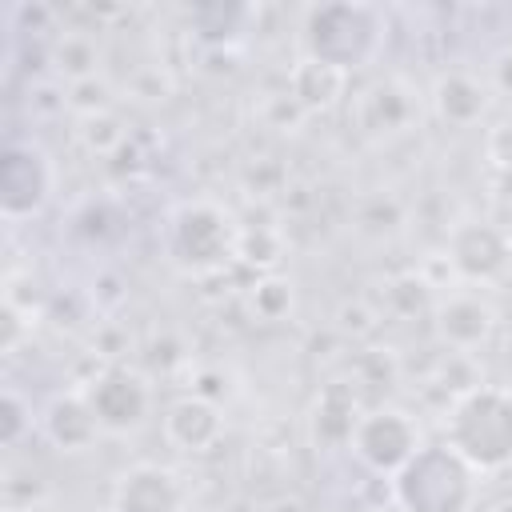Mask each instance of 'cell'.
<instances>
[{"label": "cell", "instance_id": "3", "mask_svg": "<svg viewBox=\"0 0 512 512\" xmlns=\"http://www.w3.org/2000/svg\"><path fill=\"white\" fill-rule=\"evenodd\" d=\"M240 224L236 216L216 200H184L164 220V252L168 264L184 276H212L224 272L236 260Z\"/></svg>", "mask_w": 512, "mask_h": 512}, {"label": "cell", "instance_id": "31", "mask_svg": "<svg viewBox=\"0 0 512 512\" xmlns=\"http://www.w3.org/2000/svg\"><path fill=\"white\" fill-rule=\"evenodd\" d=\"M492 192H496L504 204H512V168H508V172H492Z\"/></svg>", "mask_w": 512, "mask_h": 512}, {"label": "cell", "instance_id": "2", "mask_svg": "<svg viewBox=\"0 0 512 512\" xmlns=\"http://www.w3.org/2000/svg\"><path fill=\"white\" fill-rule=\"evenodd\" d=\"M480 472H472L444 440L424 444L392 480L388 496L400 512H476Z\"/></svg>", "mask_w": 512, "mask_h": 512}, {"label": "cell", "instance_id": "32", "mask_svg": "<svg viewBox=\"0 0 512 512\" xmlns=\"http://www.w3.org/2000/svg\"><path fill=\"white\" fill-rule=\"evenodd\" d=\"M484 512H512V496H500V500H492Z\"/></svg>", "mask_w": 512, "mask_h": 512}, {"label": "cell", "instance_id": "27", "mask_svg": "<svg viewBox=\"0 0 512 512\" xmlns=\"http://www.w3.org/2000/svg\"><path fill=\"white\" fill-rule=\"evenodd\" d=\"M36 316L40 312L20 308L16 300H4V356H12L20 348V340H24V332L36 328Z\"/></svg>", "mask_w": 512, "mask_h": 512}, {"label": "cell", "instance_id": "17", "mask_svg": "<svg viewBox=\"0 0 512 512\" xmlns=\"http://www.w3.org/2000/svg\"><path fill=\"white\" fill-rule=\"evenodd\" d=\"M48 64L64 84L100 76V44H96V36L88 28H64L48 44Z\"/></svg>", "mask_w": 512, "mask_h": 512}, {"label": "cell", "instance_id": "18", "mask_svg": "<svg viewBox=\"0 0 512 512\" xmlns=\"http://www.w3.org/2000/svg\"><path fill=\"white\" fill-rule=\"evenodd\" d=\"M284 260V232L276 224H240V240H236V264L264 272H276V264Z\"/></svg>", "mask_w": 512, "mask_h": 512}, {"label": "cell", "instance_id": "12", "mask_svg": "<svg viewBox=\"0 0 512 512\" xmlns=\"http://www.w3.org/2000/svg\"><path fill=\"white\" fill-rule=\"evenodd\" d=\"M364 416V404H360V388L356 380H324L320 392L312 396L308 404V440L316 452H340L352 444V432Z\"/></svg>", "mask_w": 512, "mask_h": 512}, {"label": "cell", "instance_id": "30", "mask_svg": "<svg viewBox=\"0 0 512 512\" xmlns=\"http://www.w3.org/2000/svg\"><path fill=\"white\" fill-rule=\"evenodd\" d=\"M260 512H308V504L300 500V496H276V500H268V504H260Z\"/></svg>", "mask_w": 512, "mask_h": 512}, {"label": "cell", "instance_id": "26", "mask_svg": "<svg viewBox=\"0 0 512 512\" xmlns=\"http://www.w3.org/2000/svg\"><path fill=\"white\" fill-rule=\"evenodd\" d=\"M484 160L492 164V172H508L512 168V116L496 120L484 136Z\"/></svg>", "mask_w": 512, "mask_h": 512}, {"label": "cell", "instance_id": "10", "mask_svg": "<svg viewBox=\"0 0 512 512\" xmlns=\"http://www.w3.org/2000/svg\"><path fill=\"white\" fill-rule=\"evenodd\" d=\"M352 120L364 136H400L412 132L420 120V92L408 76L388 72L372 80L368 88L356 92L352 100Z\"/></svg>", "mask_w": 512, "mask_h": 512}, {"label": "cell", "instance_id": "6", "mask_svg": "<svg viewBox=\"0 0 512 512\" xmlns=\"http://www.w3.org/2000/svg\"><path fill=\"white\" fill-rule=\"evenodd\" d=\"M80 388H84L100 428L112 436H128V432L144 428L156 408L152 380L128 364H100L88 380H80Z\"/></svg>", "mask_w": 512, "mask_h": 512}, {"label": "cell", "instance_id": "8", "mask_svg": "<svg viewBox=\"0 0 512 512\" xmlns=\"http://www.w3.org/2000/svg\"><path fill=\"white\" fill-rule=\"evenodd\" d=\"M444 256L460 284H496L512 268V236L492 220H460L444 236Z\"/></svg>", "mask_w": 512, "mask_h": 512}, {"label": "cell", "instance_id": "19", "mask_svg": "<svg viewBox=\"0 0 512 512\" xmlns=\"http://www.w3.org/2000/svg\"><path fill=\"white\" fill-rule=\"evenodd\" d=\"M248 308H252L256 320L280 324V320H288L292 308H296V284H292L288 276H280V272H264V276H256L252 288H248Z\"/></svg>", "mask_w": 512, "mask_h": 512}, {"label": "cell", "instance_id": "15", "mask_svg": "<svg viewBox=\"0 0 512 512\" xmlns=\"http://www.w3.org/2000/svg\"><path fill=\"white\" fill-rule=\"evenodd\" d=\"M492 84L480 76V72H472V68H448V72H440L436 76V84H432V112L444 120V124H452V128H472V124H480L484 116H488V108H492Z\"/></svg>", "mask_w": 512, "mask_h": 512}, {"label": "cell", "instance_id": "4", "mask_svg": "<svg viewBox=\"0 0 512 512\" xmlns=\"http://www.w3.org/2000/svg\"><path fill=\"white\" fill-rule=\"evenodd\" d=\"M384 28V12L372 4H316L304 12V56L352 76L380 56Z\"/></svg>", "mask_w": 512, "mask_h": 512}, {"label": "cell", "instance_id": "20", "mask_svg": "<svg viewBox=\"0 0 512 512\" xmlns=\"http://www.w3.org/2000/svg\"><path fill=\"white\" fill-rule=\"evenodd\" d=\"M404 204L392 196V192H372V196H364L360 204H356V228L364 232V236H396L400 228H404Z\"/></svg>", "mask_w": 512, "mask_h": 512}, {"label": "cell", "instance_id": "23", "mask_svg": "<svg viewBox=\"0 0 512 512\" xmlns=\"http://www.w3.org/2000/svg\"><path fill=\"white\" fill-rule=\"evenodd\" d=\"M64 104L76 120L84 116H100V112H112L116 104V88L104 80V76H88V80H76L64 88Z\"/></svg>", "mask_w": 512, "mask_h": 512}, {"label": "cell", "instance_id": "7", "mask_svg": "<svg viewBox=\"0 0 512 512\" xmlns=\"http://www.w3.org/2000/svg\"><path fill=\"white\" fill-rule=\"evenodd\" d=\"M56 192V164L40 144L16 140L0 160V216L8 224L32 220Z\"/></svg>", "mask_w": 512, "mask_h": 512}, {"label": "cell", "instance_id": "28", "mask_svg": "<svg viewBox=\"0 0 512 512\" xmlns=\"http://www.w3.org/2000/svg\"><path fill=\"white\" fill-rule=\"evenodd\" d=\"M124 280L116 276V272H96V280H92V292H88V300H92V308L96 312H116L120 304H124Z\"/></svg>", "mask_w": 512, "mask_h": 512}, {"label": "cell", "instance_id": "1", "mask_svg": "<svg viewBox=\"0 0 512 512\" xmlns=\"http://www.w3.org/2000/svg\"><path fill=\"white\" fill-rule=\"evenodd\" d=\"M444 444L480 476L512 468V388L476 384L448 400Z\"/></svg>", "mask_w": 512, "mask_h": 512}, {"label": "cell", "instance_id": "16", "mask_svg": "<svg viewBox=\"0 0 512 512\" xmlns=\"http://www.w3.org/2000/svg\"><path fill=\"white\" fill-rule=\"evenodd\" d=\"M284 88H288V96L312 116V112H328V108H336L340 100H344V92H348V72H340V68H332V64H324V60H312V56H296V64L288 68V76H284Z\"/></svg>", "mask_w": 512, "mask_h": 512}, {"label": "cell", "instance_id": "14", "mask_svg": "<svg viewBox=\"0 0 512 512\" xmlns=\"http://www.w3.org/2000/svg\"><path fill=\"white\" fill-rule=\"evenodd\" d=\"M40 432L64 456H80V452H88L104 436V428H100V420H96V412H92V404H88V396H84L80 384H72L68 392H56L44 404Z\"/></svg>", "mask_w": 512, "mask_h": 512}, {"label": "cell", "instance_id": "11", "mask_svg": "<svg viewBox=\"0 0 512 512\" xmlns=\"http://www.w3.org/2000/svg\"><path fill=\"white\" fill-rule=\"evenodd\" d=\"M432 328L448 352H476L496 332V308L472 284H456L432 304Z\"/></svg>", "mask_w": 512, "mask_h": 512}, {"label": "cell", "instance_id": "21", "mask_svg": "<svg viewBox=\"0 0 512 512\" xmlns=\"http://www.w3.org/2000/svg\"><path fill=\"white\" fill-rule=\"evenodd\" d=\"M76 140L92 156H116L128 144V128H124V120L116 112H100V116H84L76 124Z\"/></svg>", "mask_w": 512, "mask_h": 512}, {"label": "cell", "instance_id": "29", "mask_svg": "<svg viewBox=\"0 0 512 512\" xmlns=\"http://www.w3.org/2000/svg\"><path fill=\"white\" fill-rule=\"evenodd\" d=\"M492 92H504V96H512V48H504V52H496V60H492Z\"/></svg>", "mask_w": 512, "mask_h": 512}, {"label": "cell", "instance_id": "22", "mask_svg": "<svg viewBox=\"0 0 512 512\" xmlns=\"http://www.w3.org/2000/svg\"><path fill=\"white\" fill-rule=\"evenodd\" d=\"M432 304H436V296H432V288L424 284V276H420V272L396 276V280H388V288H384V308H388L392 316L432 312Z\"/></svg>", "mask_w": 512, "mask_h": 512}, {"label": "cell", "instance_id": "5", "mask_svg": "<svg viewBox=\"0 0 512 512\" xmlns=\"http://www.w3.org/2000/svg\"><path fill=\"white\" fill-rule=\"evenodd\" d=\"M420 448H424L420 420L408 408H396V404L364 408V416L352 432V444H348V452L380 480H392Z\"/></svg>", "mask_w": 512, "mask_h": 512}, {"label": "cell", "instance_id": "24", "mask_svg": "<svg viewBox=\"0 0 512 512\" xmlns=\"http://www.w3.org/2000/svg\"><path fill=\"white\" fill-rule=\"evenodd\" d=\"M36 416H32V404L8 384L4 388V404H0V444L4 448H20V440L32 432Z\"/></svg>", "mask_w": 512, "mask_h": 512}, {"label": "cell", "instance_id": "13", "mask_svg": "<svg viewBox=\"0 0 512 512\" xmlns=\"http://www.w3.org/2000/svg\"><path fill=\"white\" fill-rule=\"evenodd\" d=\"M164 440L184 456H204L224 440V408L200 392H180L160 412Z\"/></svg>", "mask_w": 512, "mask_h": 512}, {"label": "cell", "instance_id": "33", "mask_svg": "<svg viewBox=\"0 0 512 512\" xmlns=\"http://www.w3.org/2000/svg\"><path fill=\"white\" fill-rule=\"evenodd\" d=\"M96 512H112V508H96Z\"/></svg>", "mask_w": 512, "mask_h": 512}, {"label": "cell", "instance_id": "25", "mask_svg": "<svg viewBox=\"0 0 512 512\" xmlns=\"http://www.w3.org/2000/svg\"><path fill=\"white\" fill-rule=\"evenodd\" d=\"M380 328V312L368 304V300H340V308H336V332H344V336H352V340H368L372 332Z\"/></svg>", "mask_w": 512, "mask_h": 512}, {"label": "cell", "instance_id": "9", "mask_svg": "<svg viewBox=\"0 0 512 512\" xmlns=\"http://www.w3.org/2000/svg\"><path fill=\"white\" fill-rule=\"evenodd\" d=\"M108 508L112 512H192V488L176 468L140 460L116 476Z\"/></svg>", "mask_w": 512, "mask_h": 512}]
</instances>
